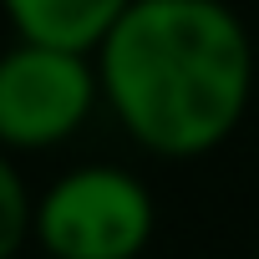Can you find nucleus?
<instances>
[{
	"instance_id": "39448f33",
	"label": "nucleus",
	"mask_w": 259,
	"mask_h": 259,
	"mask_svg": "<svg viewBox=\"0 0 259 259\" xmlns=\"http://www.w3.org/2000/svg\"><path fill=\"white\" fill-rule=\"evenodd\" d=\"M31 224H36V208H31V193H26L21 173L11 168V158L0 153V259H11V254H16L21 244H26Z\"/></svg>"
},
{
	"instance_id": "f03ea898",
	"label": "nucleus",
	"mask_w": 259,
	"mask_h": 259,
	"mask_svg": "<svg viewBox=\"0 0 259 259\" xmlns=\"http://www.w3.org/2000/svg\"><path fill=\"white\" fill-rule=\"evenodd\" d=\"M51 259H138L153 239V198L122 168H76L36 208Z\"/></svg>"
},
{
	"instance_id": "7ed1b4c3",
	"label": "nucleus",
	"mask_w": 259,
	"mask_h": 259,
	"mask_svg": "<svg viewBox=\"0 0 259 259\" xmlns=\"http://www.w3.org/2000/svg\"><path fill=\"white\" fill-rule=\"evenodd\" d=\"M97 71L87 51L26 41L0 56V143L6 148H51L71 138L97 102Z\"/></svg>"
},
{
	"instance_id": "20e7f679",
	"label": "nucleus",
	"mask_w": 259,
	"mask_h": 259,
	"mask_svg": "<svg viewBox=\"0 0 259 259\" xmlns=\"http://www.w3.org/2000/svg\"><path fill=\"white\" fill-rule=\"evenodd\" d=\"M11 26L26 41H51L71 51H97L112 21L127 11V0H0Z\"/></svg>"
},
{
	"instance_id": "f257e3e1",
	"label": "nucleus",
	"mask_w": 259,
	"mask_h": 259,
	"mask_svg": "<svg viewBox=\"0 0 259 259\" xmlns=\"http://www.w3.org/2000/svg\"><path fill=\"white\" fill-rule=\"evenodd\" d=\"M97 87L143 148L213 153L254 92L249 31L224 0H127L97 41Z\"/></svg>"
}]
</instances>
